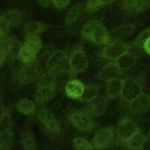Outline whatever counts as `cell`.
I'll return each instance as SVG.
<instances>
[{
  "label": "cell",
  "instance_id": "1",
  "mask_svg": "<svg viewBox=\"0 0 150 150\" xmlns=\"http://www.w3.org/2000/svg\"><path fill=\"white\" fill-rule=\"evenodd\" d=\"M146 80V75L144 72L124 78L121 92L119 96L120 100L127 105L143 93Z\"/></svg>",
  "mask_w": 150,
  "mask_h": 150
},
{
  "label": "cell",
  "instance_id": "2",
  "mask_svg": "<svg viewBox=\"0 0 150 150\" xmlns=\"http://www.w3.org/2000/svg\"><path fill=\"white\" fill-rule=\"evenodd\" d=\"M69 56L70 55L64 51L59 50L53 52L46 59L47 71L57 76L64 73L71 74Z\"/></svg>",
  "mask_w": 150,
  "mask_h": 150
},
{
  "label": "cell",
  "instance_id": "3",
  "mask_svg": "<svg viewBox=\"0 0 150 150\" xmlns=\"http://www.w3.org/2000/svg\"><path fill=\"white\" fill-rule=\"evenodd\" d=\"M139 129L136 121L129 116L122 117L115 131V136L118 144L124 146L129 139Z\"/></svg>",
  "mask_w": 150,
  "mask_h": 150
},
{
  "label": "cell",
  "instance_id": "4",
  "mask_svg": "<svg viewBox=\"0 0 150 150\" xmlns=\"http://www.w3.org/2000/svg\"><path fill=\"white\" fill-rule=\"evenodd\" d=\"M131 42H112L105 45L99 52V56L108 61H113L126 53L130 48Z\"/></svg>",
  "mask_w": 150,
  "mask_h": 150
},
{
  "label": "cell",
  "instance_id": "5",
  "mask_svg": "<svg viewBox=\"0 0 150 150\" xmlns=\"http://www.w3.org/2000/svg\"><path fill=\"white\" fill-rule=\"evenodd\" d=\"M38 120L44 130L52 136H59L61 126L54 115L49 110L40 109L38 113Z\"/></svg>",
  "mask_w": 150,
  "mask_h": 150
},
{
  "label": "cell",
  "instance_id": "6",
  "mask_svg": "<svg viewBox=\"0 0 150 150\" xmlns=\"http://www.w3.org/2000/svg\"><path fill=\"white\" fill-rule=\"evenodd\" d=\"M71 75H76L85 71L88 66V59L83 46L76 48L69 56Z\"/></svg>",
  "mask_w": 150,
  "mask_h": 150
},
{
  "label": "cell",
  "instance_id": "7",
  "mask_svg": "<svg viewBox=\"0 0 150 150\" xmlns=\"http://www.w3.org/2000/svg\"><path fill=\"white\" fill-rule=\"evenodd\" d=\"M40 74L39 64L35 60L20 68L16 74V81L21 85H28L37 80Z\"/></svg>",
  "mask_w": 150,
  "mask_h": 150
},
{
  "label": "cell",
  "instance_id": "8",
  "mask_svg": "<svg viewBox=\"0 0 150 150\" xmlns=\"http://www.w3.org/2000/svg\"><path fill=\"white\" fill-rule=\"evenodd\" d=\"M69 119L73 126L80 131L90 132L95 126L93 118L83 111L76 110L71 112L69 114Z\"/></svg>",
  "mask_w": 150,
  "mask_h": 150
},
{
  "label": "cell",
  "instance_id": "9",
  "mask_svg": "<svg viewBox=\"0 0 150 150\" xmlns=\"http://www.w3.org/2000/svg\"><path fill=\"white\" fill-rule=\"evenodd\" d=\"M110 103V99L105 95H98L87 102L83 111L93 118H98L105 112Z\"/></svg>",
  "mask_w": 150,
  "mask_h": 150
},
{
  "label": "cell",
  "instance_id": "10",
  "mask_svg": "<svg viewBox=\"0 0 150 150\" xmlns=\"http://www.w3.org/2000/svg\"><path fill=\"white\" fill-rule=\"evenodd\" d=\"M115 137V130L111 126L99 129L92 139L94 148L97 150H104L112 143Z\"/></svg>",
  "mask_w": 150,
  "mask_h": 150
},
{
  "label": "cell",
  "instance_id": "11",
  "mask_svg": "<svg viewBox=\"0 0 150 150\" xmlns=\"http://www.w3.org/2000/svg\"><path fill=\"white\" fill-rule=\"evenodd\" d=\"M127 112L130 115H138L150 109V94L142 93L127 105Z\"/></svg>",
  "mask_w": 150,
  "mask_h": 150
},
{
  "label": "cell",
  "instance_id": "12",
  "mask_svg": "<svg viewBox=\"0 0 150 150\" xmlns=\"http://www.w3.org/2000/svg\"><path fill=\"white\" fill-rule=\"evenodd\" d=\"M137 28L134 24L128 23L118 25L109 31V43L121 41L132 34Z\"/></svg>",
  "mask_w": 150,
  "mask_h": 150
},
{
  "label": "cell",
  "instance_id": "13",
  "mask_svg": "<svg viewBox=\"0 0 150 150\" xmlns=\"http://www.w3.org/2000/svg\"><path fill=\"white\" fill-rule=\"evenodd\" d=\"M57 90V85L38 87L33 96L34 102L38 105L45 104L54 97Z\"/></svg>",
  "mask_w": 150,
  "mask_h": 150
},
{
  "label": "cell",
  "instance_id": "14",
  "mask_svg": "<svg viewBox=\"0 0 150 150\" xmlns=\"http://www.w3.org/2000/svg\"><path fill=\"white\" fill-rule=\"evenodd\" d=\"M124 73L114 61H108L98 71L97 77L100 81L108 82L114 78L121 76Z\"/></svg>",
  "mask_w": 150,
  "mask_h": 150
},
{
  "label": "cell",
  "instance_id": "15",
  "mask_svg": "<svg viewBox=\"0 0 150 150\" xmlns=\"http://www.w3.org/2000/svg\"><path fill=\"white\" fill-rule=\"evenodd\" d=\"M141 54L142 53L129 49L126 53L113 61H114L120 69L125 72L126 71L130 69L136 64L139 58L141 56Z\"/></svg>",
  "mask_w": 150,
  "mask_h": 150
},
{
  "label": "cell",
  "instance_id": "16",
  "mask_svg": "<svg viewBox=\"0 0 150 150\" xmlns=\"http://www.w3.org/2000/svg\"><path fill=\"white\" fill-rule=\"evenodd\" d=\"M90 42L98 46H105L109 44V31L102 21L96 28Z\"/></svg>",
  "mask_w": 150,
  "mask_h": 150
},
{
  "label": "cell",
  "instance_id": "17",
  "mask_svg": "<svg viewBox=\"0 0 150 150\" xmlns=\"http://www.w3.org/2000/svg\"><path fill=\"white\" fill-rule=\"evenodd\" d=\"M23 44L18 39L13 36H8L3 48L7 54V56L11 59H18L19 54Z\"/></svg>",
  "mask_w": 150,
  "mask_h": 150
},
{
  "label": "cell",
  "instance_id": "18",
  "mask_svg": "<svg viewBox=\"0 0 150 150\" xmlns=\"http://www.w3.org/2000/svg\"><path fill=\"white\" fill-rule=\"evenodd\" d=\"M85 85L77 79L69 81L65 86V92L67 97L74 99H79L81 97Z\"/></svg>",
  "mask_w": 150,
  "mask_h": 150
},
{
  "label": "cell",
  "instance_id": "19",
  "mask_svg": "<svg viewBox=\"0 0 150 150\" xmlns=\"http://www.w3.org/2000/svg\"><path fill=\"white\" fill-rule=\"evenodd\" d=\"M123 81L124 78L119 76L107 82L105 95L108 99L111 100L120 95Z\"/></svg>",
  "mask_w": 150,
  "mask_h": 150
},
{
  "label": "cell",
  "instance_id": "20",
  "mask_svg": "<svg viewBox=\"0 0 150 150\" xmlns=\"http://www.w3.org/2000/svg\"><path fill=\"white\" fill-rule=\"evenodd\" d=\"M21 143L24 150H36V141L30 126H26L21 135Z\"/></svg>",
  "mask_w": 150,
  "mask_h": 150
},
{
  "label": "cell",
  "instance_id": "21",
  "mask_svg": "<svg viewBox=\"0 0 150 150\" xmlns=\"http://www.w3.org/2000/svg\"><path fill=\"white\" fill-rule=\"evenodd\" d=\"M49 28V25L37 21H31L26 24L24 32L26 36L38 35Z\"/></svg>",
  "mask_w": 150,
  "mask_h": 150
},
{
  "label": "cell",
  "instance_id": "22",
  "mask_svg": "<svg viewBox=\"0 0 150 150\" xmlns=\"http://www.w3.org/2000/svg\"><path fill=\"white\" fill-rule=\"evenodd\" d=\"M16 109L21 114L28 115H34L36 112V104L34 101L27 98L19 99L15 105Z\"/></svg>",
  "mask_w": 150,
  "mask_h": 150
},
{
  "label": "cell",
  "instance_id": "23",
  "mask_svg": "<svg viewBox=\"0 0 150 150\" xmlns=\"http://www.w3.org/2000/svg\"><path fill=\"white\" fill-rule=\"evenodd\" d=\"M149 36L150 25L142 30L136 38L131 42L129 49L142 53L143 51V45Z\"/></svg>",
  "mask_w": 150,
  "mask_h": 150
},
{
  "label": "cell",
  "instance_id": "24",
  "mask_svg": "<svg viewBox=\"0 0 150 150\" xmlns=\"http://www.w3.org/2000/svg\"><path fill=\"white\" fill-rule=\"evenodd\" d=\"M146 137V135L140 128L125 142L124 146L127 150H139Z\"/></svg>",
  "mask_w": 150,
  "mask_h": 150
},
{
  "label": "cell",
  "instance_id": "25",
  "mask_svg": "<svg viewBox=\"0 0 150 150\" xmlns=\"http://www.w3.org/2000/svg\"><path fill=\"white\" fill-rule=\"evenodd\" d=\"M101 87V85L98 84H92L85 85L84 91L79 100L80 102L84 103H87L91 101L99 95L98 94Z\"/></svg>",
  "mask_w": 150,
  "mask_h": 150
},
{
  "label": "cell",
  "instance_id": "26",
  "mask_svg": "<svg viewBox=\"0 0 150 150\" xmlns=\"http://www.w3.org/2000/svg\"><path fill=\"white\" fill-rule=\"evenodd\" d=\"M14 142L13 128L0 131V150H11Z\"/></svg>",
  "mask_w": 150,
  "mask_h": 150
},
{
  "label": "cell",
  "instance_id": "27",
  "mask_svg": "<svg viewBox=\"0 0 150 150\" xmlns=\"http://www.w3.org/2000/svg\"><path fill=\"white\" fill-rule=\"evenodd\" d=\"M6 21L10 28L18 26L22 19V14L18 9H11L5 12L2 15Z\"/></svg>",
  "mask_w": 150,
  "mask_h": 150
},
{
  "label": "cell",
  "instance_id": "28",
  "mask_svg": "<svg viewBox=\"0 0 150 150\" xmlns=\"http://www.w3.org/2000/svg\"><path fill=\"white\" fill-rule=\"evenodd\" d=\"M83 12V5L80 3L74 4L69 10L65 19V23L67 26L74 24Z\"/></svg>",
  "mask_w": 150,
  "mask_h": 150
},
{
  "label": "cell",
  "instance_id": "29",
  "mask_svg": "<svg viewBox=\"0 0 150 150\" xmlns=\"http://www.w3.org/2000/svg\"><path fill=\"white\" fill-rule=\"evenodd\" d=\"M101 20L98 19H91L88 21L83 26L80 34L81 36L88 41H90L91 36Z\"/></svg>",
  "mask_w": 150,
  "mask_h": 150
},
{
  "label": "cell",
  "instance_id": "30",
  "mask_svg": "<svg viewBox=\"0 0 150 150\" xmlns=\"http://www.w3.org/2000/svg\"><path fill=\"white\" fill-rule=\"evenodd\" d=\"M38 53L31 48L23 44L19 54L18 59L23 64H28L36 60Z\"/></svg>",
  "mask_w": 150,
  "mask_h": 150
},
{
  "label": "cell",
  "instance_id": "31",
  "mask_svg": "<svg viewBox=\"0 0 150 150\" xmlns=\"http://www.w3.org/2000/svg\"><path fill=\"white\" fill-rule=\"evenodd\" d=\"M57 75L53 74L47 71L45 72L41 73L37 79V88L57 85Z\"/></svg>",
  "mask_w": 150,
  "mask_h": 150
},
{
  "label": "cell",
  "instance_id": "32",
  "mask_svg": "<svg viewBox=\"0 0 150 150\" xmlns=\"http://www.w3.org/2000/svg\"><path fill=\"white\" fill-rule=\"evenodd\" d=\"M150 8V0H132L128 13H141Z\"/></svg>",
  "mask_w": 150,
  "mask_h": 150
},
{
  "label": "cell",
  "instance_id": "33",
  "mask_svg": "<svg viewBox=\"0 0 150 150\" xmlns=\"http://www.w3.org/2000/svg\"><path fill=\"white\" fill-rule=\"evenodd\" d=\"M23 44L38 54L42 48V41L38 35L28 36H26Z\"/></svg>",
  "mask_w": 150,
  "mask_h": 150
},
{
  "label": "cell",
  "instance_id": "34",
  "mask_svg": "<svg viewBox=\"0 0 150 150\" xmlns=\"http://www.w3.org/2000/svg\"><path fill=\"white\" fill-rule=\"evenodd\" d=\"M73 145L76 150H94L92 144L81 137H76L73 140Z\"/></svg>",
  "mask_w": 150,
  "mask_h": 150
},
{
  "label": "cell",
  "instance_id": "35",
  "mask_svg": "<svg viewBox=\"0 0 150 150\" xmlns=\"http://www.w3.org/2000/svg\"><path fill=\"white\" fill-rule=\"evenodd\" d=\"M103 7L101 0H87L86 4L85 10L88 13H93Z\"/></svg>",
  "mask_w": 150,
  "mask_h": 150
},
{
  "label": "cell",
  "instance_id": "36",
  "mask_svg": "<svg viewBox=\"0 0 150 150\" xmlns=\"http://www.w3.org/2000/svg\"><path fill=\"white\" fill-rule=\"evenodd\" d=\"M10 26L5 20L4 17L2 15L0 16V33L5 36L8 37L10 32Z\"/></svg>",
  "mask_w": 150,
  "mask_h": 150
},
{
  "label": "cell",
  "instance_id": "37",
  "mask_svg": "<svg viewBox=\"0 0 150 150\" xmlns=\"http://www.w3.org/2000/svg\"><path fill=\"white\" fill-rule=\"evenodd\" d=\"M53 5L57 9H64L68 6L70 0H51Z\"/></svg>",
  "mask_w": 150,
  "mask_h": 150
},
{
  "label": "cell",
  "instance_id": "38",
  "mask_svg": "<svg viewBox=\"0 0 150 150\" xmlns=\"http://www.w3.org/2000/svg\"><path fill=\"white\" fill-rule=\"evenodd\" d=\"M139 150H150V135H146Z\"/></svg>",
  "mask_w": 150,
  "mask_h": 150
},
{
  "label": "cell",
  "instance_id": "39",
  "mask_svg": "<svg viewBox=\"0 0 150 150\" xmlns=\"http://www.w3.org/2000/svg\"><path fill=\"white\" fill-rule=\"evenodd\" d=\"M7 54L4 49L0 48V68L5 63L7 59Z\"/></svg>",
  "mask_w": 150,
  "mask_h": 150
},
{
  "label": "cell",
  "instance_id": "40",
  "mask_svg": "<svg viewBox=\"0 0 150 150\" xmlns=\"http://www.w3.org/2000/svg\"><path fill=\"white\" fill-rule=\"evenodd\" d=\"M143 51L150 55V36L145 41L143 45Z\"/></svg>",
  "mask_w": 150,
  "mask_h": 150
},
{
  "label": "cell",
  "instance_id": "41",
  "mask_svg": "<svg viewBox=\"0 0 150 150\" xmlns=\"http://www.w3.org/2000/svg\"><path fill=\"white\" fill-rule=\"evenodd\" d=\"M6 108L4 106L3 104V100L2 98V96L0 95V121L2 118L3 116L4 115L5 112H6Z\"/></svg>",
  "mask_w": 150,
  "mask_h": 150
},
{
  "label": "cell",
  "instance_id": "42",
  "mask_svg": "<svg viewBox=\"0 0 150 150\" xmlns=\"http://www.w3.org/2000/svg\"><path fill=\"white\" fill-rule=\"evenodd\" d=\"M37 1L44 8H48L50 5V0H37Z\"/></svg>",
  "mask_w": 150,
  "mask_h": 150
},
{
  "label": "cell",
  "instance_id": "43",
  "mask_svg": "<svg viewBox=\"0 0 150 150\" xmlns=\"http://www.w3.org/2000/svg\"><path fill=\"white\" fill-rule=\"evenodd\" d=\"M8 37H6L4 36L2 34L0 33V48H3L6 41Z\"/></svg>",
  "mask_w": 150,
  "mask_h": 150
},
{
  "label": "cell",
  "instance_id": "44",
  "mask_svg": "<svg viewBox=\"0 0 150 150\" xmlns=\"http://www.w3.org/2000/svg\"><path fill=\"white\" fill-rule=\"evenodd\" d=\"M116 1L117 0H101V3H102L104 7L107 6V5H110V4H112L113 2H114Z\"/></svg>",
  "mask_w": 150,
  "mask_h": 150
}]
</instances>
